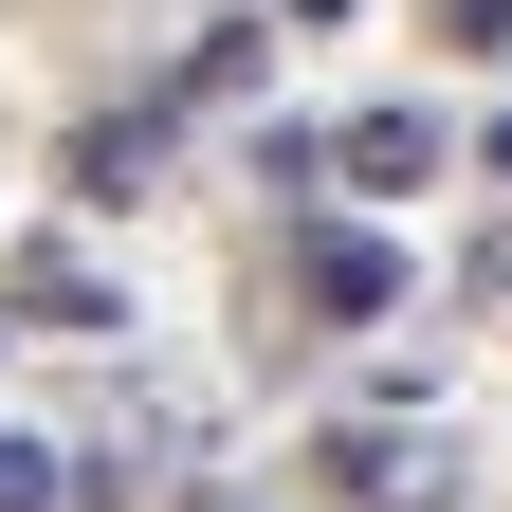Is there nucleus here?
Here are the masks:
<instances>
[{"instance_id":"f257e3e1","label":"nucleus","mask_w":512,"mask_h":512,"mask_svg":"<svg viewBox=\"0 0 512 512\" xmlns=\"http://www.w3.org/2000/svg\"><path fill=\"white\" fill-rule=\"evenodd\" d=\"M293 311L311 330H384V311H403V238H384V202H330L293 238Z\"/></svg>"},{"instance_id":"6e6552de","label":"nucleus","mask_w":512,"mask_h":512,"mask_svg":"<svg viewBox=\"0 0 512 512\" xmlns=\"http://www.w3.org/2000/svg\"><path fill=\"white\" fill-rule=\"evenodd\" d=\"M476 293H494V311H512V220H494V238H476Z\"/></svg>"},{"instance_id":"423d86ee","label":"nucleus","mask_w":512,"mask_h":512,"mask_svg":"<svg viewBox=\"0 0 512 512\" xmlns=\"http://www.w3.org/2000/svg\"><path fill=\"white\" fill-rule=\"evenodd\" d=\"M256 74H275V37H256V19H220L202 55H183V92H256Z\"/></svg>"},{"instance_id":"39448f33","label":"nucleus","mask_w":512,"mask_h":512,"mask_svg":"<svg viewBox=\"0 0 512 512\" xmlns=\"http://www.w3.org/2000/svg\"><path fill=\"white\" fill-rule=\"evenodd\" d=\"M0 512H74V476H55V439H37V421H0Z\"/></svg>"},{"instance_id":"f03ea898","label":"nucleus","mask_w":512,"mask_h":512,"mask_svg":"<svg viewBox=\"0 0 512 512\" xmlns=\"http://www.w3.org/2000/svg\"><path fill=\"white\" fill-rule=\"evenodd\" d=\"M439 165H458V128H439V110H330V202H384V220H403Z\"/></svg>"},{"instance_id":"7ed1b4c3","label":"nucleus","mask_w":512,"mask_h":512,"mask_svg":"<svg viewBox=\"0 0 512 512\" xmlns=\"http://www.w3.org/2000/svg\"><path fill=\"white\" fill-rule=\"evenodd\" d=\"M165 92H128V110H92V147H74V202H147V183H165Z\"/></svg>"},{"instance_id":"9b49d317","label":"nucleus","mask_w":512,"mask_h":512,"mask_svg":"<svg viewBox=\"0 0 512 512\" xmlns=\"http://www.w3.org/2000/svg\"><path fill=\"white\" fill-rule=\"evenodd\" d=\"M0 330H19V311H0Z\"/></svg>"},{"instance_id":"1a4fd4ad","label":"nucleus","mask_w":512,"mask_h":512,"mask_svg":"<svg viewBox=\"0 0 512 512\" xmlns=\"http://www.w3.org/2000/svg\"><path fill=\"white\" fill-rule=\"evenodd\" d=\"M476 165H494V183H512V110H476Z\"/></svg>"},{"instance_id":"9d476101","label":"nucleus","mask_w":512,"mask_h":512,"mask_svg":"<svg viewBox=\"0 0 512 512\" xmlns=\"http://www.w3.org/2000/svg\"><path fill=\"white\" fill-rule=\"evenodd\" d=\"M293 19H311V37H330V19H366V0H293Z\"/></svg>"},{"instance_id":"0eeeda50","label":"nucleus","mask_w":512,"mask_h":512,"mask_svg":"<svg viewBox=\"0 0 512 512\" xmlns=\"http://www.w3.org/2000/svg\"><path fill=\"white\" fill-rule=\"evenodd\" d=\"M439 37H458V55H512V0H439Z\"/></svg>"},{"instance_id":"20e7f679","label":"nucleus","mask_w":512,"mask_h":512,"mask_svg":"<svg viewBox=\"0 0 512 512\" xmlns=\"http://www.w3.org/2000/svg\"><path fill=\"white\" fill-rule=\"evenodd\" d=\"M19 330H110V275H92V256H37V275H19Z\"/></svg>"}]
</instances>
